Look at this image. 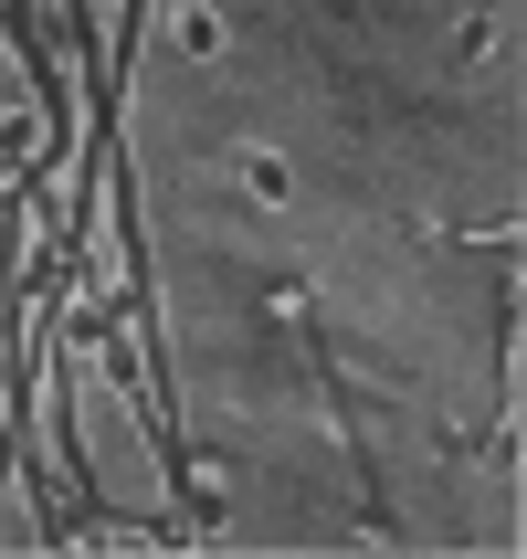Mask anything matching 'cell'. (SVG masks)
Segmentation results:
<instances>
[{"label":"cell","mask_w":527,"mask_h":559,"mask_svg":"<svg viewBox=\"0 0 527 559\" xmlns=\"http://www.w3.org/2000/svg\"><path fill=\"white\" fill-rule=\"evenodd\" d=\"M137 22H148V0H127V22H117V53H106V74H95V169H117V85H127V53H137Z\"/></svg>","instance_id":"obj_1"}]
</instances>
